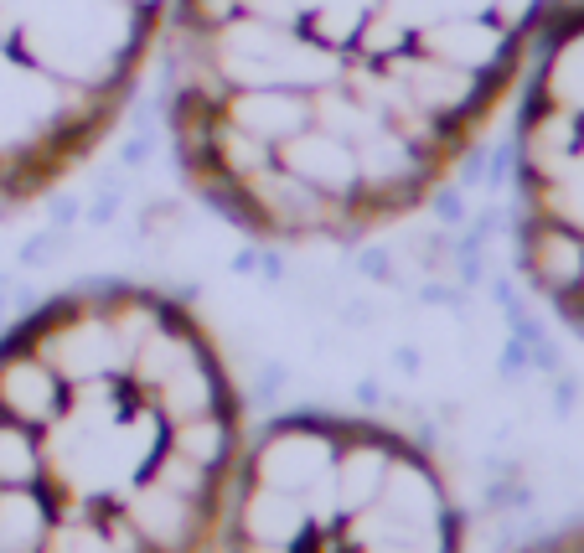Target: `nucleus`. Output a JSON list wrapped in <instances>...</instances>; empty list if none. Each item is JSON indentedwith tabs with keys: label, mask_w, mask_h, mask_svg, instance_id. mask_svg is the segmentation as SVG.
<instances>
[{
	"label": "nucleus",
	"mask_w": 584,
	"mask_h": 553,
	"mask_svg": "<svg viewBox=\"0 0 584 553\" xmlns=\"http://www.w3.org/2000/svg\"><path fill=\"white\" fill-rule=\"evenodd\" d=\"M569 0H171L187 187L264 243L404 223L476 150Z\"/></svg>",
	"instance_id": "f257e3e1"
},
{
	"label": "nucleus",
	"mask_w": 584,
	"mask_h": 553,
	"mask_svg": "<svg viewBox=\"0 0 584 553\" xmlns=\"http://www.w3.org/2000/svg\"><path fill=\"white\" fill-rule=\"evenodd\" d=\"M243 398L166 290L88 285L0 336V553H218Z\"/></svg>",
	"instance_id": "f03ea898"
},
{
	"label": "nucleus",
	"mask_w": 584,
	"mask_h": 553,
	"mask_svg": "<svg viewBox=\"0 0 584 553\" xmlns=\"http://www.w3.org/2000/svg\"><path fill=\"white\" fill-rule=\"evenodd\" d=\"M218 553H466V522L409 435L290 414L243 445Z\"/></svg>",
	"instance_id": "7ed1b4c3"
},
{
	"label": "nucleus",
	"mask_w": 584,
	"mask_h": 553,
	"mask_svg": "<svg viewBox=\"0 0 584 553\" xmlns=\"http://www.w3.org/2000/svg\"><path fill=\"white\" fill-rule=\"evenodd\" d=\"M166 21L171 0H0V218L104 145Z\"/></svg>",
	"instance_id": "20e7f679"
},
{
	"label": "nucleus",
	"mask_w": 584,
	"mask_h": 553,
	"mask_svg": "<svg viewBox=\"0 0 584 553\" xmlns=\"http://www.w3.org/2000/svg\"><path fill=\"white\" fill-rule=\"evenodd\" d=\"M517 114V249L533 290L584 331V0L553 16Z\"/></svg>",
	"instance_id": "39448f33"
},
{
	"label": "nucleus",
	"mask_w": 584,
	"mask_h": 553,
	"mask_svg": "<svg viewBox=\"0 0 584 553\" xmlns=\"http://www.w3.org/2000/svg\"><path fill=\"white\" fill-rule=\"evenodd\" d=\"M528 553H584V528H569V533H559V538H543V543H533Z\"/></svg>",
	"instance_id": "423d86ee"
}]
</instances>
